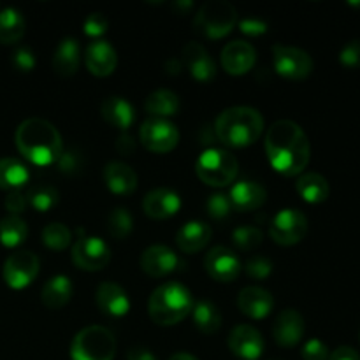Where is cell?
Instances as JSON below:
<instances>
[{
	"label": "cell",
	"instance_id": "40",
	"mask_svg": "<svg viewBox=\"0 0 360 360\" xmlns=\"http://www.w3.org/2000/svg\"><path fill=\"white\" fill-rule=\"evenodd\" d=\"M206 211L213 220H225L231 214L232 204L227 193H213L206 200Z\"/></svg>",
	"mask_w": 360,
	"mask_h": 360
},
{
	"label": "cell",
	"instance_id": "4",
	"mask_svg": "<svg viewBox=\"0 0 360 360\" xmlns=\"http://www.w3.org/2000/svg\"><path fill=\"white\" fill-rule=\"evenodd\" d=\"M193 297L185 285L169 281L160 285L148 301V313L157 326H176L183 322L193 309Z\"/></svg>",
	"mask_w": 360,
	"mask_h": 360
},
{
	"label": "cell",
	"instance_id": "9",
	"mask_svg": "<svg viewBox=\"0 0 360 360\" xmlns=\"http://www.w3.org/2000/svg\"><path fill=\"white\" fill-rule=\"evenodd\" d=\"M274 70L285 79L301 81L313 72V60L302 49L294 46H273Z\"/></svg>",
	"mask_w": 360,
	"mask_h": 360
},
{
	"label": "cell",
	"instance_id": "27",
	"mask_svg": "<svg viewBox=\"0 0 360 360\" xmlns=\"http://www.w3.org/2000/svg\"><path fill=\"white\" fill-rule=\"evenodd\" d=\"M102 118L120 130H129L136 120L132 104L123 97H108L101 105Z\"/></svg>",
	"mask_w": 360,
	"mask_h": 360
},
{
	"label": "cell",
	"instance_id": "46",
	"mask_svg": "<svg viewBox=\"0 0 360 360\" xmlns=\"http://www.w3.org/2000/svg\"><path fill=\"white\" fill-rule=\"evenodd\" d=\"M4 206H6L7 211H9V214H14V217H18V214L23 213V211L27 210V206H28L27 193H21L20 190L9 192V195H7L6 200H4Z\"/></svg>",
	"mask_w": 360,
	"mask_h": 360
},
{
	"label": "cell",
	"instance_id": "19",
	"mask_svg": "<svg viewBox=\"0 0 360 360\" xmlns=\"http://www.w3.org/2000/svg\"><path fill=\"white\" fill-rule=\"evenodd\" d=\"M179 259L171 248L162 245L150 246L141 255V269L151 278H162L178 269Z\"/></svg>",
	"mask_w": 360,
	"mask_h": 360
},
{
	"label": "cell",
	"instance_id": "47",
	"mask_svg": "<svg viewBox=\"0 0 360 360\" xmlns=\"http://www.w3.org/2000/svg\"><path fill=\"white\" fill-rule=\"evenodd\" d=\"M239 30L245 35H250V37H260L267 32V23L264 20H259V18H243L239 21Z\"/></svg>",
	"mask_w": 360,
	"mask_h": 360
},
{
	"label": "cell",
	"instance_id": "41",
	"mask_svg": "<svg viewBox=\"0 0 360 360\" xmlns=\"http://www.w3.org/2000/svg\"><path fill=\"white\" fill-rule=\"evenodd\" d=\"M245 273L248 278L253 280H266L273 273V262L267 257L255 255L245 264Z\"/></svg>",
	"mask_w": 360,
	"mask_h": 360
},
{
	"label": "cell",
	"instance_id": "49",
	"mask_svg": "<svg viewBox=\"0 0 360 360\" xmlns=\"http://www.w3.org/2000/svg\"><path fill=\"white\" fill-rule=\"evenodd\" d=\"M127 360H157V357L148 348L134 347L127 352Z\"/></svg>",
	"mask_w": 360,
	"mask_h": 360
},
{
	"label": "cell",
	"instance_id": "12",
	"mask_svg": "<svg viewBox=\"0 0 360 360\" xmlns=\"http://www.w3.org/2000/svg\"><path fill=\"white\" fill-rule=\"evenodd\" d=\"M72 260L83 271H101L111 260V250L104 239L79 236L72 246Z\"/></svg>",
	"mask_w": 360,
	"mask_h": 360
},
{
	"label": "cell",
	"instance_id": "20",
	"mask_svg": "<svg viewBox=\"0 0 360 360\" xmlns=\"http://www.w3.org/2000/svg\"><path fill=\"white\" fill-rule=\"evenodd\" d=\"M143 210L153 220H167L181 210V197L171 188H157L144 197Z\"/></svg>",
	"mask_w": 360,
	"mask_h": 360
},
{
	"label": "cell",
	"instance_id": "33",
	"mask_svg": "<svg viewBox=\"0 0 360 360\" xmlns=\"http://www.w3.org/2000/svg\"><path fill=\"white\" fill-rule=\"evenodd\" d=\"M192 319L197 329L204 334H214L221 327V313L211 301H197L192 309Z\"/></svg>",
	"mask_w": 360,
	"mask_h": 360
},
{
	"label": "cell",
	"instance_id": "31",
	"mask_svg": "<svg viewBox=\"0 0 360 360\" xmlns=\"http://www.w3.org/2000/svg\"><path fill=\"white\" fill-rule=\"evenodd\" d=\"M179 97L171 90H157L146 98V111L150 112L153 118L167 120L171 116L178 115L179 111Z\"/></svg>",
	"mask_w": 360,
	"mask_h": 360
},
{
	"label": "cell",
	"instance_id": "11",
	"mask_svg": "<svg viewBox=\"0 0 360 360\" xmlns=\"http://www.w3.org/2000/svg\"><path fill=\"white\" fill-rule=\"evenodd\" d=\"M4 281L13 290H23L39 274V259L28 250H20L7 257L4 264Z\"/></svg>",
	"mask_w": 360,
	"mask_h": 360
},
{
	"label": "cell",
	"instance_id": "50",
	"mask_svg": "<svg viewBox=\"0 0 360 360\" xmlns=\"http://www.w3.org/2000/svg\"><path fill=\"white\" fill-rule=\"evenodd\" d=\"M116 150L123 155H130L134 150H136V143L130 136H120L118 143H116Z\"/></svg>",
	"mask_w": 360,
	"mask_h": 360
},
{
	"label": "cell",
	"instance_id": "42",
	"mask_svg": "<svg viewBox=\"0 0 360 360\" xmlns=\"http://www.w3.org/2000/svg\"><path fill=\"white\" fill-rule=\"evenodd\" d=\"M341 65L347 69H359L360 67V39L347 42L340 53Z\"/></svg>",
	"mask_w": 360,
	"mask_h": 360
},
{
	"label": "cell",
	"instance_id": "6",
	"mask_svg": "<svg viewBox=\"0 0 360 360\" xmlns=\"http://www.w3.org/2000/svg\"><path fill=\"white\" fill-rule=\"evenodd\" d=\"M238 23V11L225 0H210L195 14V30L207 39H221Z\"/></svg>",
	"mask_w": 360,
	"mask_h": 360
},
{
	"label": "cell",
	"instance_id": "32",
	"mask_svg": "<svg viewBox=\"0 0 360 360\" xmlns=\"http://www.w3.org/2000/svg\"><path fill=\"white\" fill-rule=\"evenodd\" d=\"M27 21L23 14L14 7H6L0 11V42L2 44H14L25 35Z\"/></svg>",
	"mask_w": 360,
	"mask_h": 360
},
{
	"label": "cell",
	"instance_id": "2",
	"mask_svg": "<svg viewBox=\"0 0 360 360\" xmlns=\"http://www.w3.org/2000/svg\"><path fill=\"white\" fill-rule=\"evenodd\" d=\"M16 148L34 165L56 164L63 151V141L53 123L28 118L16 129Z\"/></svg>",
	"mask_w": 360,
	"mask_h": 360
},
{
	"label": "cell",
	"instance_id": "3",
	"mask_svg": "<svg viewBox=\"0 0 360 360\" xmlns=\"http://www.w3.org/2000/svg\"><path fill=\"white\" fill-rule=\"evenodd\" d=\"M264 132V118L257 109L239 105L225 109L214 122V136L229 148H246Z\"/></svg>",
	"mask_w": 360,
	"mask_h": 360
},
{
	"label": "cell",
	"instance_id": "34",
	"mask_svg": "<svg viewBox=\"0 0 360 360\" xmlns=\"http://www.w3.org/2000/svg\"><path fill=\"white\" fill-rule=\"evenodd\" d=\"M28 227L20 217L7 214L0 220V243L6 248H16L27 239Z\"/></svg>",
	"mask_w": 360,
	"mask_h": 360
},
{
	"label": "cell",
	"instance_id": "10",
	"mask_svg": "<svg viewBox=\"0 0 360 360\" xmlns=\"http://www.w3.org/2000/svg\"><path fill=\"white\" fill-rule=\"evenodd\" d=\"M141 144L153 153H169L179 143V132L169 120H146L139 132Z\"/></svg>",
	"mask_w": 360,
	"mask_h": 360
},
{
	"label": "cell",
	"instance_id": "5",
	"mask_svg": "<svg viewBox=\"0 0 360 360\" xmlns=\"http://www.w3.org/2000/svg\"><path fill=\"white\" fill-rule=\"evenodd\" d=\"M239 164L234 155L220 148H207L195 162V172L202 183L210 186H227L238 176Z\"/></svg>",
	"mask_w": 360,
	"mask_h": 360
},
{
	"label": "cell",
	"instance_id": "37",
	"mask_svg": "<svg viewBox=\"0 0 360 360\" xmlns=\"http://www.w3.org/2000/svg\"><path fill=\"white\" fill-rule=\"evenodd\" d=\"M72 241V232L69 231V227L63 224H49L46 225L44 231H42V243L48 246L49 250H56V252H62Z\"/></svg>",
	"mask_w": 360,
	"mask_h": 360
},
{
	"label": "cell",
	"instance_id": "22",
	"mask_svg": "<svg viewBox=\"0 0 360 360\" xmlns=\"http://www.w3.org/2000/svg\"><path fill=\"white\" fill-rule=\"evenodd\" d=\"M238 306L243 315L253 320H262L273 311L274 299L267 290L260 287H246L239 292Z\"/></svg>",
	"mask_w": 360,
	"mask_h": 360
},
{
	"label": "cell",
	"instance_id": "36",
	"mask_svg": "<svg viewBox=\"0 0 360 360\" xmlns=\"http://www.w3.org/2000/svg\"><path fill=\"white\" fill-rule=\"evenodd\" d=\"M134 227L132 214L129 213L127 207H116V210L111 211L108 218V231L116 241H123L130 236Z\"/></svg>",
	"mask_w": 360,
	"mask_h": 360
},
{
	"label": "cell",
	"instance_id": "23",
	"mask_svg": "<svg viewBox=\"0 0 360 360\" xmlns=\"http://www.w3.org/2000/svg\"><path fill=\"white\" fill-rule=\"evenodd\" d=\"M229 199H231L232 210L239 211V213H248V211H255L264 206L267 192L262 185L255 181H239L231 188Z\"/></svg>",
	"mask_w": 360,
	"mask_h": 360
},
{
	"label": "cell",
	"instance_id": "39",
	"mask_svg": "<svg viewBox=\"0 0 360 360\" xmlns=\"http://www.w3.org/2000/svg\"><path fill=\"white\" fill-rule=\"evenodd\" d=\"M56 165H58L60 172L67 176H76L83 171L84 167V157L81 151L74 150V148H69V150H63L60 158L56 160Z\"/></svg>",
	"mask_w": 360,
	"mask_h": 360
},
{
	"label": "cell",
	"instance_id": "1",
	"mask_svg": "<svg viewBox=\"0 0 360 360\" xmlns=\"http://www.w3.org/2000/svg\"><path fill=\"white\" fill-rule=\"evenodd\" d=\"M266 151L276 172L292 178L308 167L311 146L304 130L290 120H280L266 134Z\"/></svg>",
	"mask_w": 360,
	"mask_h": 360
},
{
	"label": "cell",
	"instance_id": "48",
	"mask_svg": "<svg viewBox=\"0 0 360 360\" xmlns=\"http://www.w3.org/2000/svg\"><path fill=\"white\" fill-rule=\"evenodd\" d=\"M329 360H360L359 352L350 347H340L329 355Z\"/></svg>",
	"mask_w": 360,
	"mask_h": 360
},
{
	"label": "cell",
	"instance_id": "28",
	"mask_svg": "<svg viewBox=\"0 0 360 360\" xmlns=\"http://www.w3.org/2000/svg\"><path fill=\"white\" fill-rule=\"evenodd\" d=\"M297 193L308 204H322L329 197V181L319 172H306L295 183Z\"/></svg>",
	"mask_w": 360,
	"mask_h": 360
},
{
	"label": "cell",
	"instance_id": "35",
	"mask_svg": "<svg viewBox=\"0 0 360 360\" xmlns=\"http://www.w3.org/2000/svg\"><path fill=\"white\" fill-rule=\"evenodd\" d=\"M28 206L39 213H46L58 204V190L51 185H35L27 192Z\"/></svg>",
	"mask_w": 360,
	"mask_h": 360
},
{
	"label": "cell",
	"instance_id": "45",
	"mask_svg": "<svg viewBox=\"0 0 360 360\" xmlns=\"http://www.w3.org/2000/svg\"><path fill=\"white\" fill-rule=\"evenodd\" d=\"M302 359L304 360H329V348L323 341L309 340L302 347Z\"/></svg>",
	"mask_w": 360,
	"mask_h": 360
},
{
	"label": "cell",
	"instance_id": "51",
	"mask_svg": "<svg viewBox=\"0 0 360 360\" xmlns=\"http://www.w3.org/2000/svg\"><path fill=\"white\" fill-rule=\"evenodd\" d=\"M169 360H199V359L193 357V355L190 354H185V352H179V354H174Z\"/></svg>",
	"mask_w": 360,
	"mask_h": 360
},
{
	"label": "cell",
	"instance_id": "17",
	"mask_svg": "<svg viewBox=\"0 0 360 360\" xmlns=\"http://www.w3.org/2000/svg\"><path fill=\"white\" fill-rule=\"evenodd\" d=\"M84 65L94 76L105 77L115 72L118 65V55L108 41L95 39L84 51Z\"/></svg>",
	"mask_w": 360,
	"mask_h": 360
},
{
	"label": "cell",
	"instance_id": "14",
	"mask_svg": "<svg viewBox=\"0 0 360 360\" xmlns=\"http://www.w3.org/2000/svg\"><path fill=\"white\" fill-rule=\"evenodd\" d=\"M264 338L255 327L238 326L231 330L229 348L243 360H259L264 354Z\"/></svg>",
	"mask_w": 360,
	"mask_h": 360
},
{
	"label": "cell",
	"instance_id": "25",
	"mask_svg": "<svg viewBox=\"0 0 360 360\" xmlns=\"http://www.w3.org/2000/svg\"><path fill=\"white\" fill-rule=\"evenodd\" d=\"M211 227L204 221H188L176 234V243L185 253H197L211 241Z\"/></svg>",
	"mask_w": 360,
	"mask_h": 360
},
{
	"label": "cell",
	"instance_id": "7",
	"mask_svg": "<svg viewBox=\"0 0 360 360\" xmlns=\"http://www.w3.org/2000/svg\"><path fill=\"white\" fill-rule=\"evenodd\" d=\"M116 355V340L108 329L98 326L79 330L70 345L72 360H112Z\"/></svg>",
	"mask_w": 360,
	"mask_h": 360
},
{
	"label": "cell",
	"instance_id": "16",
	"mask_svg": "<svg viewBox=\"0 0 360 360\" xmlns=\"http://www.w3.org/2000/svg\"><path fill=\"white\" fill-rule=\"evenodd\" d=\"M183 63L188 69L190 76L199 83H210L217 77V63L210 53L197 42H188L183 48Z\"/></svg>",
	"mask_w": 360,
	"mask_h": 360
},
{
	"label": "cell",
	"instance_id": "15",
	"mask_svg": "<svg viewBox=\"0 0 360 360\" xmlns=\"http://www.w3.org/2000/svg\"><path fill=\"white\" fill-rule=\"evenodd\" d=\"M255 62V48L246 41H232L221 49V67L231 76H243L253 69Z\"/></svg>",
	"mask_w": 360,
	"mask_h": 360
},
{
	"label": "cell",
	"instance_id": "43",
	"mask_svg": "<svg viewBox=\"0 0 360 360\" xmlns=\"http://www.w3.org/2000/svg\"><path fill=\"white\" fill-rule=\"evenodd\" d=\"M11 62H13V67L18 70V72H32L35 67V56L32 53L30 48H18L16 51L11 56Z\"/></svg>",
	"mask_w": 360,
	"mask_h": 360
},
{
	"label": "cell",
	"instance_id": "21",
	"mask_svg": "<svg viewBox=\"0 0 360 360\" xmlns=\"http://www.w3.org/2000/svg\"><path fill=\"white\" fill-rule=\"evenodd\" d=\"M95 302L104 315L112 316V319L125 316L130 309L127 292L112 281H104L98 285L97 292H95Z\"/></svg>",
	"mask_w": 360,
	"mask_h": 360
},
{
	"label": "cell",
	"instance_id": "29",
	"mask_svg": "<svg viewBox=\"0 0 360 360\" xmlns=\"http://www.w3.org/2000/svg\"><path fill=\"white\" fill-rule=\"evenodd\" d=\"M72 297V281L63 274L49 278L48 283L42 287V304L48 309H60Z\"/></svg>",
	"mask_w": 360,
	"mask_h": 360
},
{
	"label": "cell",
	"instance_id": "44",
	"mask_svg": "<svg viewBox=\"0 0 360 360\" xmlns=\"http://www.w3.org/2000/svg\"><path fill=\"white\" fill-rule=\"evenodd\" d=\"M109 28V20L102 13H91L84 21V34L88 37H101Z\"/></svg>",
	"mask_w": 360,
	"mask_h": 360
},
{
	"label": "cell",
	"instance_id": "18",
	"mask_svg": "<svg viewBox=\"0 0 360 360\" xmlns=\"http://www.w3.org/2000/svg\"><path fill=\"white\" fill-rule=\"evenodd\" d=\"M273 336L280 347L292 348L301 343L304 336V319L295 309H283L273 327Z\"/></svg>",
	"mask_w": 360,
	"mask_h": 360
},
{
	"label": "cell",
	"instance_id": "13",
	"mask_svg": "<svg viewBox=\"0 0 360 360\" xmlns=\"http://www.w3.org/2000/svg\"><path fill=\"white\" fill-rule=\"evenodd\" d=\"M204 267L214 281H221V283H231L241 273V262L238 255L225 246L211 248L204 259Z\"/></svg>",
	"mask_w": 360,
	"mask_h": 360
},
{
	"label": "cell",
	"instance_id": "8",
	"mask_svg": "<svg viewBox=\"0 0 360 360\" xmlns=\"http://www.w3.org/2000/svg\"><path fill=\"white\" fill-rule=\"evenodd\" d=\"M308 234V218L299 210H281L273 218L269 236L281 246H294Z\"/></svg>",
	"mask_w": 360,
	"mask_h": 360
},
{
	"label": "cell",
	"instance_id": "24",
	"mask_svg": "<svg viewBox=\"0 0 360 360\" xmlns=\"http://www.w3.org/2000/svg\"><path fill=\"white\" fill-rule=\"evenodd\" d=\"M137 174L123 162H109L104 167V183L115 195H130L137 188Z\"/></svg>",
	"mask_w": 360,
	"mask_h": 360
},
{
	"label": "cell",
	"instance_id": "38",
	"mask_svg": "<svg viewBox=\"0 0 360 360\" xmlns=\"http://www.w3.org/2000/svg\"><path fill=\"white\" fill-rule=\"evenodd\" d=\"M262 239L264 236L260 229L252 227V225H241L232 232V241L241 252H252V250L259 248Z\"/></svg>",
	"mask_w": 360,
	"mask_h": 360
},
{
	"label": "cell",
	"instance_id": "26",
	"mask_svg": "<svg viewBox=\"0 0 360 360\" xmlns=\"http://www.w3.org/2000/svg\"><path fill=\"white\" fill-rule=\"evenodd\" d=\"M81 62V48L79 42L74 37L63 39L56 48L55 55H53V69L58 76L70 77L77 72V67Z\"/></svg>",
	"mask_w": 360,
	"mask_h": 360
},
{
	"label": "cell",
	"instance_id": "30",
	"mask_svg": "<svg viewBox=\"0 0 360 360\" xmlns=\"http://www.w3.org/2000/svg\"><path fill=\"white\" fill-rule=\"evenodd\" d=\"M28 167L18 158H0V190H20L28 183Z\"/></svg>",
	"mask_w": 360,
	"mask_h": 360
}]
</instances>
